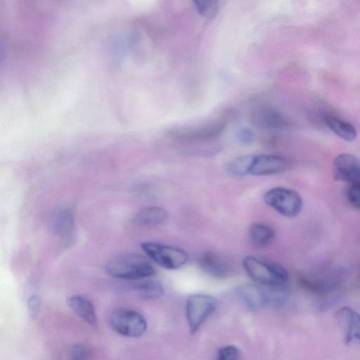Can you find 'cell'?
Returning <instances> with one entry per match:
<instances>
[{"mask_svg":"<svg viewBox=\"0 0 360 360\" xmlns=\"http://www.w3.org/2000/svg\"><path fill=\"white\" fill-rule=\"evenodd\" d=\"M105 269L109 275L124 280H141L155 274L151 262L136 253H122L110 259Z\"/></svg>","mask_w":360,"mask_h":360,"instance_id":"1","label":"cell"},{"mask_svg":"<svg viewBox=\"0 0 360 360\" xmlns=\"http://www.w3.org/2000/svg\"><path fill=\"white\" fill-rule=\"evenodd\" d=\"M243 265L248 275L258 284L273 286L288 283V273L279 264L249 255L243 258Z\"/></svg>","mask_w":360,"mask_h":360,"instance_id":"2","label":"cell"},{"mask_svg":"<svg viewBox=\"0 0 360 360\" xmlns=\"http://www.w3.org/2000/svg\"><path fill=\"white\" fill-rule=\"evenodd\" d=\"M266 205L277 212L288 217L297 216L303 207V200L299 193L285 187H274L264 195Z\"/></svg>","mask_w":360,"mask_h":360,"instance_id":"3","label":"cell"},{"mask_svg":"<svg viewBox=\"0 0 360 360\" xmlns=\"http://www.w3.org/2000/svg\"><path fill=\"white\" fill-rule=\"evenodd\" d=\"M141 248L155 263L167 269H178L188 260L187 252L179 248L146 242L141 244Z\"/></svg>","mask_w":360,"mask_h":360,"instance_id":"4","label":"cell"},{"mask_svg":"<svg viewBox=\"0 0 360 360\" xmlns=\"http://www.w3.org/2000/svg\"><path fill=\"white\" fill-rule=\"evenodd\" d=\"M215 299L205 294L191 295L186 300V316L190 330L195 333L214 311Z\"/></svg>","mask_w":360,"mask_h":360,"instance_id":"5","label":"cell"},{"mask_svg":"<svg viewBox=\"0 0 360 360\" xmlns=\"http://www.w3.org/2000/svg\"><path fill=\"white\" fill-rule=\"evenodd\" d=\"M110 322L117 333L129 338L140 337L147 329V322L144 316L131 309L115 311L110 316Z\"/></svg>","mask_w":360,"mask_h":360,"instance_id":"6","label":"cell"},{"mask_svg":"<svg viewBox=\"0 0 360 360\" xmlns=\"http://www.w3.org/2000/svg\"><path fill=\"white\" fill-rule=\"evenodd\" d=\"M290 167V161L283 156L260 154L253 155L249 174L253 176L277 174L288 170Z\"/></svg>","mask_w":360,"mask_h":360,"instance_id":"7","label":"cell"},{"mask_svg":"<svg viewBox=\"0 0 360 360\" xmlns=\"http://www.w3.org/2000/svg\"><path fill=\"white\" fill-rule=\"evenodd\" d=\"M333 177L347 184L359 181L360 166L358 158L349 153L338 155L333 163Z\"/></svg>","mask_w":360,"mask_h":360,"instance_id":"8","label":"cell"},{"mask_svg":"<svg viewBox=\"0 0 360 360\" xmlns=\"http://www.w3.org/2000/svg\"><path fill=\"white\" fill-rule=\"evenodd\" d=\"M51 227L53 231L61 239L69 241L74 236L75 224L74 214L67 207L56 209L51 215Z\"/></svg>","mask_w":360,"mask_h":360,"instance_id":"9","label":"cell"},{"mask_svg":"<svg viewBox=\"0 0 360 360\" xmlns=\"http://www.w3.org/2000/svg\"><path fill=\"white\" fill-rule=\"evenodd\" d=\"M236 295L250 309L257 310L268 305L265 285L257 283H244L237 288Z\"/></svg>","mask_w":360,"mask_h":360,"instance_id":"10","label":"cell"},{"mask_svg":"<svg viewBox=\"0 0 360 360\" xmlns=\"http://www.w3.org/2000/svg\"><path fill=\"white\" fill-rule=\"evenodd\" d=\"M336 317L344 333L345 342L349 344L359 341L360 338L359 313L350 307H343L338 310Z\"/></svg>","mask_w":360,"mask_h":360,"instance_id":"11","label":"cell"},{"mask_svg":"<svg viewBox=\"0 0 360 360\" xmlns=\"http://www.w3.org/2000/svg\"><path fill=\"white\" fill-rule=\"evenodd\" d=\"M199 265L204 272L216 278H226L231 271L227 261L212 251L205 252L200 256Z\"/></svg>","mask_w":360,"mask_h":360,"instance_id":"12","label":"cell"},{"mask_svg":"<svg viewBox=\"0 0 360 360\" xmlns=\"http://www.w3.org/2000/svg\"><path fill=\"white\" fill-rule=\"evenodd\" d=\"M67 304L85 322L92 326L97 325L95 307L89 299L81 295H72L68 297Z\"/></svg>","mask_w":360,"mask_h":360,"instance_id":"13","label":"cell"},{"mask_svg":"<svg viewBox=\"0 0 360 360\" xmlns=\"http://www.w3.org/2000/svg\"><path fill=\"white\" fill-rule=\"evenodd\" d=\"M168 218L167 212L160 207L149 206L141 209L135 215L134 221L144 226H155L164 224Z\"/></svg>","mask_w":360,"mask_h":360,"instance_id":"14","label":"cell"},{"mask_svg":"<svg viewBox=\"0 0 360 360\" xmlns=\"http://www.w3.org/2000/svg\"><path fill=\"white\" fill-rule=\"evenodd\" d=\"M323 120L328 127L341 139L352 141L356 138V129L349 122L333 115H326Z\"/></svg>","mask_w":360,"mask_h":360,"instance_id":"15","label":"cell"},{"mask_svg":"<svg viewBox=\"0 0 360 360\" xmlns=\"http://www.w3.org/2000/svg\"><path fill=\"white\" fill-rule=\"evenodd\" d=\"M252 158L253 155H243L231 159L225 167L226 172L234 177L248 175Z\"/></svg>","mask_w":360,"mask_h":360,"instance_id":"16","label":"cell"},{"mask_svg":"<svg viewBox=\"0 0 360 360\" xmlns=\"http://www.w3.org/2000/svg\"><path fill=\"white\" fill-rule=\"evenodd\" d=\"M274 231L268 225L256 223L251 226L249 231L250 239L255 246L262 247L269 244L273 237Z\"/></svg>","mask_w":360,"mask_h":360,"instance_id":"17","label":"cell"},{"mask_svg":"<svg viewBox=\"0 0 360 360\" xmlns=\"http://www.w3.org/2000/svg\"><path fill=\"white\" fill-rule=\"evenodd\" d=\"M133 288L141 297L148 300L158 298L164 293L163 287L158 281H139L133 284Z\"/></svg>","mask_w":360,"mask_h":360,"instance_id":"18","label":"cell"},{"mask_svg":"<svg viewBox=\"0 0 360 360\" xmlns=\"http://www.w3.org/2000/svg\"><path fill=\"white\" fill-rule=\"evenodd\" d=\"M360 184L355 181L348 184L346 191L347 199L354 208L359 210L360 207Z\"/></svg>","mask_w":360,"mask_h":360,"instance_id":"19","label":"cell"},{"mask_svg":"<svg viewBox=\"0 0 360 360\" xmlns=\"http://www.w3.org/2000/svg\"><path fill=\"white\" fill-rule=\"evenodd\" d=\"M198 12L205 17H211L217 11L218 0H193Z\"/></svg>","mask_w":360,"mask_h":360,"instance_id":"20","label":"cell"},{"mask_svg":"<svg viewBox=\"0 0 360 360\" xmlns=\"http://www.w3.org/2000/svg\"><path fill=\"white\" fill-rule=\"evenodd\" d=\"M239 349L234 345H226L220 347L217 352L219 360H235L239 358Z\"/></svg>","mask_w":360,"mask_h":360,"instance_id":"21","label":"cell"},{"mask_svg":"<svg viewBox=\"0 0 360 360\" xmlns=\"http://www.w3.org/2000/svg\"><path fill=\"white\" fill-rule=\"evenodd\" d=\"M91 355V349L83 344H76L70 349V356L72 359H86Z\"/></svg>","mask_w":360,"mask_h":360,"instance_id":"22","label":"cell"},{"mask_svg":"<svg viewBox=\"0 0 360 360\" xmlns=\"http://www.w3.org/2000/svg\"><path fill=\"white\" fill-rule=\"evenodd\" d=\"M236 136L240 143L248 145L252 141L254 135L250 129L241 127L236 131Z\"/></svg>","mask_w":360,"mask_h":360,"instance_id":"23","label":"cell"},{"mask_svg":"<svg viewBox=\"0 0 360 360\" xmlns=\"http://www.w3.org/2000/svg\"><path fill=\"white\" fill-rule=\"evenodd\" d=\"M40 309V300L37 295L32 296L27 302V309L30 316L35 319Z\"/></svg>","mask_w":360,"mask_h":360,"instance_id":"24","label":"cell"},{"mask_svg":"<svg viewBox=\"0 0 360 360\" xmlns=\"http://www.w3.org/2000/svg\"><path fill=\"white\" fill-rule=\"evenodd\" d=\"M4 56V46H3L1 42L0 41V63L3 60Z\"/></svg>","mask_w":360,"mask_h":360,"instance_id":"25","label":"cell"}]
</instances>
